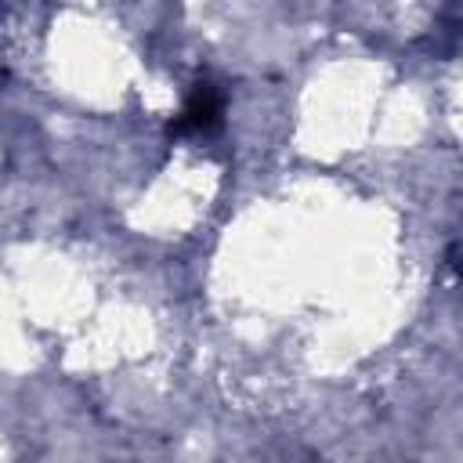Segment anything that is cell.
Masks as SVG:
<instances>
[{
	"instance_id": "6da1fadb",
	"label": "cell",
	"mask_w": 463,
	"mask_h": 463,
	"mask_svg": "<svg viewBox=\"0 0 463 463\" xmlns=\"http://www.w3.org/2000/svg\"><path fill=\"white\" fill-rule=\"evenodd\" d=\"M221 123H224V90L203 76L192 87V94L184 98L181 112L170 119V134L174 137H210L221 130Z\"/></svg>"
}]
</instances>
